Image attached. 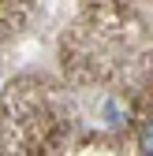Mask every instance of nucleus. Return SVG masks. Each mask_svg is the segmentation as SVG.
I'll list each match as a JSON object with an SVG mask.
<instances>
[{
    "instance_id": "nucleus-1",
    "label": "nucleus",
    "mask_w": 153,
    "mask_h": 156,
    "mask_svg": "<svg viewBox=\"0 0 153 156\" xmlns=\"http://www.w3.org/2000/svg\"><path fill=\"white\" fill-rule=\"evenodd\" d=\"M138 149L153 156V119H149V123L142 126V134H138Z\"/></svg>"
}]
</instances>
